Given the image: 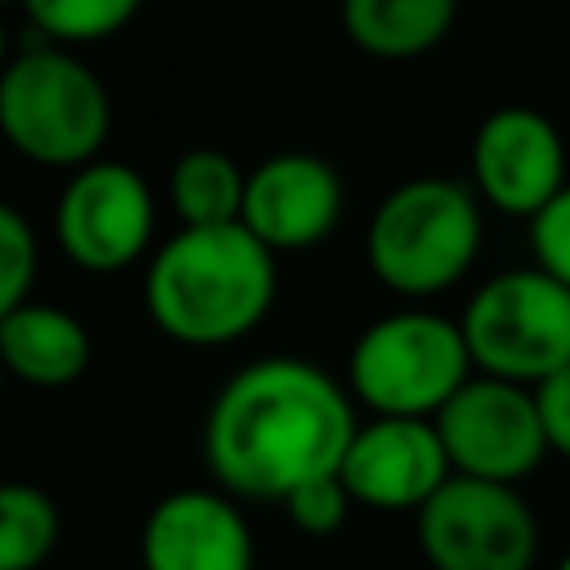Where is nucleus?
<instances>
[{"instance_id": "nucleus-1", "label": "nucleus", "mask_w": 570, "mask_h": 570, "mask_svg": "<svg viewBox=\"0 0 570 570\" xmlns=\"http://www.w3.org/2000/svg\"><path fill=\"white\" fill-rule=\"evenodd\" d=\"M356 428L352 392L334 374L303 356H263L214 392L200 454L223 494L285 503L338 472Z\"/></svg>"}, {"instance_id": "nucleus-2", "label": "nucleus", "mask_w": 570, "mask_h": 570, "mask_svg": "<svg viewBox=\"0 0 570 570\" xmlns=\"http://www.w3.org/2000/svg\"><path fill=\"white\" fill-rule=\"evenodd\" d=\"M147 316L183 347H227L276 303V254L240 223L178 227L147 263Z\"/></svg>"}, {"instance_id": "nucleus-3", "label": "nucleus", "mask_w": 570, "mask_h": 570, "mask_svg": "<svg viewBox=\"0 0 570 570\" xmlns=\"http://www.w3.org/2000/svg\"><path fill=\"white\" fill-rule=\"evenodd\" d=\"M485 240V218L472 183L405 178L392 187L365 227V263L379 285L401 298H436L459 285Z\"/></svg>"}, {"instance_id": "nucleus-4", "label": "nucleus", "mask_w": 570, "mask_h": 570, "mask_svg": "<svg viewBox=\"0 0 570 570\" xmlns=\"http://www.w3.org/2000/svg\"><path fill=\"white\" fill-rule=\"evenodd\" d=\"M0 134L18 156L76 174L111 134V94L71 49H27L0 71Z\"/></svg>"}, {"instance_id": "nucleus-5", "label": "nucleus", "mask_w": 570, "mask_h": 570, "mask_svg": "<svg viewBox=\"0 0 570 570\" xmlns=\"http://www.w3.org/2000/svg\"><path fill=\"white\" fill-rule=\"evenodd\" d=\"M472 374L463 325L428 307L370 321L347 352V392L370 419H436Z\"/></svg>"}, {"instance_id": "nucleus-6", "label": "nucleus", "mask_w": 570, "mask_h": 570, "mask_svg": "<svg viewBox=\"0 0 570 570\" xmlns=\"http://www.w3.org/2000/svg\"><path fill=\"white\" fill-rule=\"evenodd\" d=\"M459 325L476 374L534 387L570 365V285L539 263L481 281Z\"/></svg>"}, {"instance_id": "nucleus-7", "label": "nucleus", "mask_w": 570, "mask_h": 570, "mask_svg": "<svg viewBox=\"0 0 570 570\" xmlns=\"http://www.w3.org/2000/svg\"><path fill=\"white\" fill-rule=\"evenodd\" d=\"M419 552L432 570H534L539 521L517 485L450 476L414 512Z\"/></svg>"}, {"instance_id": "nucleus-8", "label": "nucleus", "mask_w": 570, "mask_h": 570, "mask_svg": "<svg viewBox=\"0 0 570 570\" xmlns=\"http://www.w3.org/2000/svg\"><path fill=\"white\" fill-rule=\"evenodd\" d=\"M156 196L125 160H94L76 169L53 205V240L85 272H125L151 249Z\"/></svg>"}, {"instance_id": "nucleus-9", "label": "nucleus", "mask_w": 570, "mask_h": 570, "mask_svg": "<svg viewBox=\"0 0 570 570\" xmlns=\"http://www.w3.org/2000/svg\"><path fill=\"white\" fill-rule=\"evenodd\" d=\"M432 423L441 432L454 476L517 485L548 454L534 392L508 379L472 374Z\"/></svg>"}, {"instance_id": "nucleus-10", "label": "nucleus", "mask_w": 570, "mask_h": 570, "mask_svg": "<svg viewBox=\"0 0 570 570\" xmlns=\"http://www.w3.org/2000/svg\"><path fill=\"white\" fill-rule=\"evenodd\" d=\"M468 178L481 205L534 223L570 183L566 138L539 107H494L472 134Z\"/></svg>"}, {"instance_id": "nucleus-11", "label": "nucleus", "mask_w": 570, "mask_h": 570, "mask_svg": "<svg viewBox=\"0 0 570 570\" xmlns=\"http://www.w3.org/2000/svg\"><path fill=\"white\" fill-rule=\"evenodd\" d=\"M454 476L432 419H370L356 428L338 481L356 508L419 512Z\"/></svg>"}, {"instance_id": "nucleus-12", "label": "nucleus", "mask_w": 570, "mask_h": 570, "mask_svg": "<svg viewBox=\"0 0 570 570\" xmlns=\"http://www.w3.org/2000/svg\"><path fill=\"white\" fill-rule=\"evenodd\" d=\"M343 218V178L312 151H281L249 169L240 227H249L272 254H298L321 245Z\"/></svg>"}, {"instance_id": "nucleus-13", "label": "nucleus", "mask_w": 570, "mask_h": 570, "mask_svg": "<svg viewBox=\"0 0 570 570\" xmlns=\"http://www.w3.org/2000/svg\"><path fill=\"white\" fill-rule=\"evenodd\" d=\"M138 570H254V530L218 485L165 494L138 539Z\"/></svg>"}, {"instance_id": "nucleus-14", "label": "nucleus", "mask_w": 570, "mask_h": 570, "mask_svg": "<svg viewBox=\"0 0 570 570\" xmlns=\"http://www.w3.org/2000/svg\"><path fill=\"white\" fill-rule=\"evenodd\" d=\"M94 343L76 312L58 303H22L0 321V365L27 387H71L89 370Z\"/></svg>"}, {"instance_id": "nucleus-15", "label": "nucleus", "mask_w": 570, "mask_h": 570, "mask_svg": "<svg viewBox=\"0 0 570 570\" xmlns=\"http://www.w3.org/2000/svg\"><path fill=\"white\" fill-rule=\"evenodd\" d=\"M459 18V0H338L343 36L387 62L432 53Z\"/></svg>"}, {"instance_id": "nucleus-16", "label": "nucleus", "mask_w": 570, "mask_h": 570, "mask_svg": "<svg viewBox=\"0 0 570 570\" xmlns=\"http://www.w3.org/2000/svg\"><path fill=\"white\" fill-rule=\"evenodd\" d=\"M245 169L218 147H191L169 169V205L183 227H223L240 223L245 209Z\"/></svg>"}, {"instance_id": "nucleus-17", "label": "nucleus", "mask_w": 570, "mask_h": 570, "mask_svg": "<svg viewBox=\"0 0 570 570\" xmlns=\"http://www.w3.org/2000/svg\"><path fill=\"white\" fill-rule=\"evenodd\" d=\"M62 534L58 503L31 481H0V570H40Z\"/></svg>"}, {"instance_id": "nucleus-18", "label": "nucleus", "mask_w": 570, "mask_h": 570, "mask_svg": "<svg viewBox=\"0 0 570 570\" xmlns=\"http://www.w3.org/2000/svg\"><path fill=\"white\" fill-rule=\"evenodd\" d=\"M22 9L36 22V31L49 36V45L76 49L125 31L142 0H22Z\"/></svg>"}, {"instance_id": "nucleus-19", "label": "nucleus", "mask_w": 570, "mask_h": 570, "mask_svg": "<svg viewBox=\"0 0 570 570\" xmlns=\"http://www.w3.org/2000/svg\"><path fill=\"white\" fill-rule=\"evenodd\" d=\"M36 267H40V245L27 214L0 200V321L27 303L36 285Z\"/></svg>"}, {"instance_id": "nucleus-20", "label": "nucleus", "mask_w": 570, "mask_h": 570, "mask_svg": "<svg viewBox=\"0 0 570 570\" xmlns=\"http://www.w3.org/2000/svg\"><path fill=\"white\" fill-rule=\"evenodd\" d=\"M285 517L294 521V530H303V534H334V530H343V521H347V512L356 508L352 503V494H347V485L338 481V472L334 476H316V481H307V485H298L285 503Z\"/></svg>"}, {"instance_id": "nucleus-21", "label": "nucleus", "mask_w": 570, "mask_h": 570, "mask_svg": "<svg viewBox=\"0 0 570 570\" xmlns=\"http://www.w3.org/2000/svg\"><path fill=\"white\" fill-rule=\"evenodd\" d=\"M530 249H534V263L557 276L561 285H570V183L566 191L530 223Z\"/></svg>"}, {"instance_id": "nucleus-22", "label": "nucleus", "mask_w": 570, "mask_h": 570, "mask_svg": "<svg viewBox=\"0 0 570 570\" xmlns=\"http://www.w3.org/2000/svg\"><path fill=\"white\" fill-rule=\"evenodd\" d=\"M530 392H534V410H539V423H543L548 454L570 459V365L557 370L552 379L534 383Z\"/></svg>"}, {"instance_id": "nucleus-23", "label": "nucleus", "mask_w": 570, "mask_h": 570, "mask_svg": "<svg viewBox=\"0 0 570 570\" xmlns=\"http://www.w3.org/2000/svg\"><path fill=\"white\" fill-rule=\"evenodd\" d=\"M9 67V31H4V22H0V71Z\"/></svg>"}, {"instance_id": "nucleus-24", "label": "nucleus", "mask_w": 570, "mask_h": 570, "mask_svg": "<svg viewBox=\"0 0 570 570\" xmlns=\"http://www.w3.org/2000/svg\"><path fill=\"white\" fill-rule=\"evenodd\" d=\"M557 570H570V552H566V557H561V561H557Z\"/></svg>"}, {"instance_id": "nucleus-25", "label": "nucleus", "mask_w": 570, "mask_h": 570, "mask_svg": "<svg viewBox=\"0 0 570 570\" xmlns=\"http://www.w3.org/2000/svg\"><path fill=\"white\" fill-rule=\"evenodd\" d=\"M0 383H4V365H0Z\"/></svg>"}, {"instance_id": "nucleus-26", "label": "nucleus", "mask_w": 570, "mask_h": 570, "mask_svg": "<svg viewBox=\"0 0 570 570\" xmlns=\"http://www.w3.org/2000/svg\"><path fill=\"white\" fill-rule=\"evenodd\" d=\"M0 4H4V0H0Z\"/></svg>"}]
</instances>
